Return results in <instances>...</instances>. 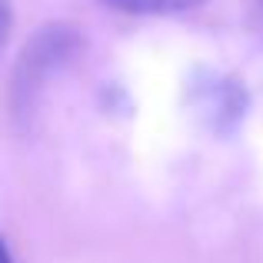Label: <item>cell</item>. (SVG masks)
Segmentation results:
<instances>
[{
	"label": "cell",
	"instance_id": "obj_4",
	"mask_svg": "<svg viewBox=\"0 0 263 263\" xmlns=\"http://www.w3.org/2000/svg\"><path fill=\"white\" fill-rule=\"evenodd\" d=\"M7 30H10V0H0V47L7 40Z\"/></svg>",
	"mask_w": 263,
	"mask_h": 263
},
{
	"label": "cell",
	"instance_id": "obj_3",
	"mask_svg": "<svg viewBox=\"0 0 263 263\" xmlns=\"http://www.w3.org/2000/svg\"><path fill=\"white\" fill-rule=\"evenodd\" d=\"M100 4L114 7V10H127V13H163L167 0H100Z\"/></svg>",
	"mask_w": 263,
	"mask_h": 263
},
{
	"label": "cell",
	"instance_id": "obj_5",
	"mask_svg": "<svg viewBox=\"0 0 263 263\" xmlns=\"http://www.w3.org/2000/svg\"><path fill=\"white\" fill-rule=\"evenodd\" d=\"M0 263H13V257H10V250H7L4 240H0Z\"/></svg>",
	"mask_w": 263,
	"mask_h": 263
},
{
	"label": "cell",
	"instance_id": "obj_1",
	"mask_svg": "<svg viewBox=\"0 0 263 263\" xmlns=\"http://www.w3.org/2000/svg\"><path fill=\"white\" fill-rule=\"evenodd\" d=\"M80 50V33L70 24H47L33 33V40L20 53L17 73H13V107L24 114L33 107L47 80L73 60Z\"/></svg>",
	"mask_w": 263,
	"mask_h": 263
},
{
	"label": "cell",
	"instance_id": "obj_6",
	"mask_svg": "<svg viewBox=\"0 0 263 263\" xmlns=\"http://www.w3.org/2000/svg\"><path fill=\"white\" fill-rule=\"evenodd\" d=\"M260 4H263V0H260Z\"/></svg>",
	"mask_w": 263,
	"mask_h": 263
},
{
	"label": "cell",
	"instance_id": "obj_2",
	"mask_svg": "<svg viewBox=\"0 0 263 263\" xmlns=\"http://www.w3.org/2000/svg\"><path fill=\"white\" fill-rule=\"evenodd\" d=\"M186 107L200 127L217 137H230L250 110V90L233 73L200 67L186 80Z\"/></svg>",
	"mask_w": 263,
	"mask_h": 263
}]
</instances>
